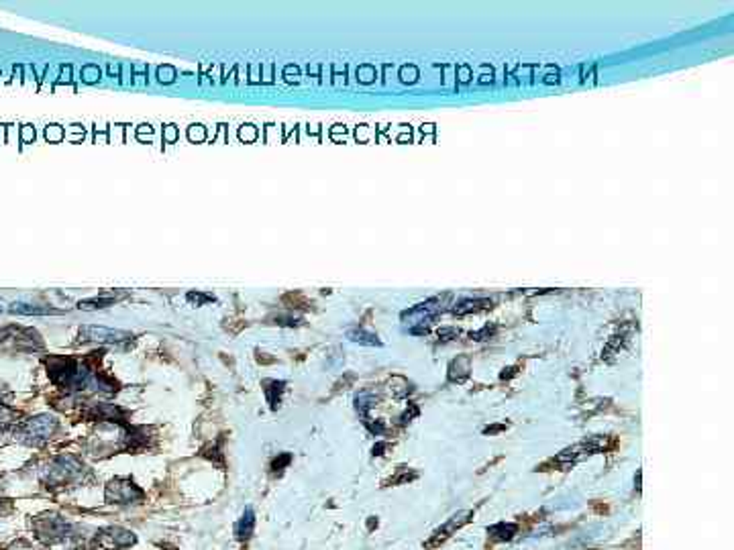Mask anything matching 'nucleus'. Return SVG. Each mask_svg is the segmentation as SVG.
I'll list each match as a JSON object with an SVG mask.
<instances>
[{
    "mask_svg": "<svg viewBox=\"0 0 734 550\" xmlns=\"http://www.w3.org/2000/svg\"><path fill=\"white\" fill-rule=\"evenodd\" d=\"M253 530H255V512L251 510V508H247V510L243 512L241 520L237 521V526H235V534H237V538H239V540H249V538L253 536Z\"/></svg>",
    "mask_w": 734,
    "mask_h": 550,
    "instance_id": "6e6552de",
    "label": "nucleus"
},
{
    "mask_svg": "<svg viewBox=\"0 0 734 550\" xmlns=\"http://www.w3.org/2000/svg\"><path fill=\"white\" fill-rule=\"evenodd\" d=\"M114 302V298H92V300H82L78 304L80 310H98V308H107Z\"/></svg>",
    "mask_w": 734,
    "mask_h": 550,
    "instance_id": "4468645a",
    "label": "nucleus"
},
{
    "mask_svg": "<svg viewBox=\"0 0 734 550\" xmlns=\"http://www.w3.org/2000/svg\"><path fill=\"white\" fill-rule=\"evenodd\" d=\"M88 418L92 420H111V422H125V412L113 404H96L88 410Z\"/></svg>",
    "mask_w": 734,
    "mask_h": 550,
    "instance_id": "0eeeda50",
    "label": "nucleus"
},
{
    "mask_svg": "<svg viewBox=\"0 0 734 550\" xmlns=\"http://www.w3.org/2000/svg\"><path fill=\"white\" fill-rule=\"evenodd\" d=\"M290 461H292V455L283 453V455H280L278 459H274V463H272V469H274V471H282L283 467H288V464H290Z\"/></svg>",
    "mask_w": 734,
    "mask_h": 550,
    "instance_id": "f3484780",
    "label": "nucleus"
},
{
    "mask_svg": "<svg viewBox=\"0 0 734 550\" xmlns=\"http://www.w3.org/2000/svg\"><path fill=\"white\" fill-rule=\"evenodd\" d=\"M72 526L65 520H61L59 516H45L37 521V532L39 538L45 542H57V540H65L70 536Z\"/></svg>",
    "mask_w": 734,
    "mask_h": 550,
    "instance_id": "39448f33",
    "label": "nucleus"
},
{
    "mask_svg": "<svg viewBox=\"0 0 734 550\" xmlns=\"http://www.w3.org/2000/svg\"><path fill=\"white\" fill-rule=\"evenodd\" d=\"M188 300L194 302L196 306L204 304V302H214V298H212L210 293H200V291H190V293H188Z\"/></svg>",
    "mask_w": 734,
    "mask_h": 550,
    "instance_id": "dca6fc26",
    "label": "nucleus"
},
{
    "mask_svg": "<svg viewBox=\"0 0 734 550\" xmlns=\"http://www.w3.org/2000/svg\"><path fill=\"white\" fill-rule=\"evenodd\" d=\"M386 446H388L386 442H380V444H375V446H373V455H384L382 451H384Z\"/></svg>",
    "mask_w": 734,
    "mask_h": 550,
    "instance_id": "a211bd4d",
    "label": "nucleus"
},
{
    "mask_svg": "<svg viewBox=\"0 0 734 550\" xmlns=\"http://www.w3.org/2000/svg\"><path fill=\"white\" fill-rule=\"evenodd\" d=\"M98 540L109 547H114V549H127V547L135 544V534L125 528H118V526H109V528L100 530Z\"/></svg>",
    "mask_w": 734,
    "mask_h": 550,
    "instance_id": "423d86ee",
    "label": "nucleus"
},
{
    "mask_svg": "<svg viewBox=\"0 0 734 550\" xmlns=\"http://www.w3.org/2000/svg\"><path fill=\"white\" fill-rule=\"evenodd\" d=\"M467 375H469V363H467V359H463V357L455 359L451 363V367H449V377H451L453 381H463Z\"/></svg>",
    "mask_w": 734,
    "mask_h": 550,
    "instance_id": "f8f14e48",
    "label": "nucleus"
},
{
    "mask_svg": "<svg viewBox=\"0 0 734 550\" xmlns=\"http://www.w3.org/2000/svg\"><path fill=\"white\" fill-rule=\"evenodd\" d=\"M80 339L84 343H100V345H114V343H123L133 339L131 332L125 330H114V328H104V326H86L80 330Z\"/></svg>",
    "mask_w": 734,
    "mask_h": 550,
    "instance_id": "7ed1b4c3",
    "label": "nucleus"
},
{
    "mask_svg": "<svg viewBox=\"0 0 734 550\" xmlns=\"http://www.w3.org/2000/svg\"><path fill=\"white\" fill-rule=\"evenodd\" d=\"M15 416H17V414H15L10 407L0 404V428H4V426H8L10 422H15Z\"/></svg>",
    "mask_w": 734,
    "mask_h": 550,
    "instance_id": "2eb2a0df",
    "label": "nucleus"
},
{
    "mask_svg": "<svg viewBox=\"0 0 734 550\" xmlns=\"http://www.w3.org/2000/svg\"><path fill=\"white\" fill-rule=\"evenodd\" d=\"M349 339L355 341V343H361V345H369V347L380 345V341H377L375 334L366 332V330H361V328H359V330H349Z\"/></svg>",
    "mask_w": 734,
    "mask_h": 550,
    "instance_id": "ddd939ff",
    "label": "nucleus"
},
{
    "mask_svg": "<svg viewBox=\"0 0 734 550\" xmlns=\"http://www.w3.org/2000/svg\"><path fill=\"white\" fill-rule=\"evenodd\" d=\"M56 428L57 420L54 416H35V418L25 420V422L15 430V435L19 436L23 442H27V444H39V442L47 440L49 436L54 435Z\"/></svg>",
    "mask_w": 734,
    "mask_h": 550,
    "instance_id": "f257e3e1",
    "label": "nucleus"
},
{
    "mask_svg": "<svg viewBox=\"0 0 734 550\" xmlns=\"http://www.w3.org/2000/svg\"><path fill=\"white\" fill-rule=\"evenodd\" d=\"M4 505H6V503H4V501H2V499H0V514H2V512H4ZM6 508H8V505H6Z\"/></svg>",
    "mask_w": 734,
    "mask_h": 550,
    "instance_id": "aec40b11",
    "label": "nucleus"
},
{
    "mask_svg": "<svg viewBox=\"0 0 734 550\" xmlns=\"http://www.w3.org/2000/svg\"><path fill=\"white\" fill-rule=\"evenodd\" d=\"M516 532H518V526H516V524H510V521L508 524H506V521H500V524H494V526L487 528L490 538L496 540V542H504V540L514 538Z\"/></svg>",
    "mask_w": 734,
    "mask_h": 550,
    "instance_id": "9d476101",
    "label": "nucleus"
},
{
    "mask_svg": "<svg viewBox=\"0 0 734 550\" xmlns=\"http://www.w3.org/2000/svg\"><path fill=\"white\" fill-rule=\"evenodd\" d=\"M471 516H474L471 512H459V514H455L453 518H449V521H445L441 528H437V530L432 532V536L424 542V549H437L439 544H443L447 538H451L459 528H463L467 521L471 520Z\"/></svg>",
    "mask_w": 734,
    "mask_h": 550,
    "instance_id": "20e7f679",
    "label": "nucleus"
},
{
    "mask_svg": "<svg viewBox=\"0 0 734 550\" xmlns=\"http://www.w3.org/2000/svg\"><path fill=\"white\" fill-rule=\"evenodd\" d=\"M506 426H492V428H485V435H492V432H500V430H504Z\"/></svg>",
    "mask_w": 734,
    "mask_h": 550,
    "instance_id": "6ab92c4d",
    "label": "nucleus"
},
{
    "mask_svg": "<svg viewBox=\"0 0 734 550\" xmlns=\"http://www.w3.org/2000/svg\"><path fill=\"white\" fill-rule=\"evenodd\" d=\"M143 497H145V493L141 487H137L131 479H125V477L113 479L104 492V499L109 503H135Z\"/></svg>",
    "mask_w": 734,
    "mask_h": 550,
    "instance_id": "f03ea898",
    "label": "nucleus"
},
{
    "mask_svg": "<svg viewBox=\"0 0 734 550\" xmlns=\"http://www.w3.org/2000/svg\"><path fill=\"white\" fill-rule=\"evenodd\" d=\"M265 396H267V402L272 405V410H276L278 404H280V394L283 391V381H265Z\"/></svg>",
    "mask_w": 734,
    "mask_h": 550,
    "instance_id": "9b49d317",
    "label": "nucleus"
},
{
    "mask_svg": "<svg viewBox=\"0 0 734 550\" xmlns=\"http://www.w3.org/2000/svg\"><path fill=\"white\" fill-rule=\"evenodd\" d=\"M10 312L13 314H25V316H45V314H61V310H56V308H49V306H33V304H13L10 306Z\"/></svg>",
    "mask_w": 734,
    "mask_h": 550,
    "instance_id": "1a4fd4ad",
    "label": "nucleus"
}]
</instances>
